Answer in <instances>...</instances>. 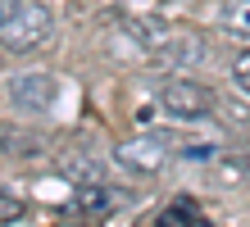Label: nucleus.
Listing matches in <instances>:
<instances>
[{
  "mask_svg": "<svg viewBox=\"0 0 250 227\" xmlns=\"http://www.w3.org/2000/svg\"><path fill=\"white\" fill-rule=\"evenodd\" d=\"M50 23L55 19L41 0H14V9L0 19V45L23 55V50H32V45H41L50 37Z\"/></svg>",
  "mask_w": 250,
  "mask_h": 227,
  "instance_id": "1",
  "label": "nucleus"
},
{
  "mask_svg": "<svg viewBox=\"0 0 250 227\" xmlns=\"http://www.w3.org/2000/svg\"><path fill=\"white\" fill-rule=\"evenodd\" d=\"M223 27L250 37V0H232V5H223Z\"/></svg>",
  "mask_w": 250,
  "mask_h": 227,
  "instance_id": "7",
  "label": "nucleus"
},
{
  "mask_svg": "<svg viewBox=\"0 0 250 227\" xmlns=\"http://www.w3.org/2000/svg\"><path fill=\"white\" fill-rule=\"evenodd\" d=\"M9 96H14L19 109L41 114V109H50V100H55V78L50 73H23V78L9 82Z\"/></svg>",
  "mask_w": 250,
  "mask_h": 227,
  "instance_id": "3",
  "label": "nucleus"
},
{
  "mask_svg": "<svg viewBox=\"0 0 250 227\" xmlns=\"http://www.w3.org/2000/svg\"><path fill=\"white\" fill-rule=\"evenodd\" d=\"M114 159L123 164V168H132V173H159L164 168V145L159 141H123L119 150H114Z\"/></svg>",
  "mask_w": 250,
  "mask_h": 227,
  "instance_id": "4",
  "label": "nucleus"
},
{
  "mask_svg": "<svg viewBox=\"0 0 250 227\" xmlns=\"http://www.w3.org/2000/svg\"><path fill=\"white\" fill-rule=\"evenodd\" d=\"M23 218V200H14V195H0V223H19Z\"/></svg>",
  "mask_w": 250,
  "mask_h": 227,
  "instance_id": "8",
  "label": "nucleus"
},
{
  "mask_svg": "<svg viewBox=\"0 0 250 227\" xmlns=\"http://www.w3.org/2000/svg\"><path fill=\"white\" fill-rule=\"evenodd\" d=\"M232 73H237V86H241V91H250V50H241V55H237Z\"/></svg>",
  "mask_w": 250,
  "mask_h": 227,
  "instance_id": "9",
  "label": "nucleus"
},
{
  "mask_svg": "<svg viewBox=\"0 0 250 227\" xmlns=\"http://www.w3.org/2000/svg\"><path fill=\"white\" fill-rule=\"evenodd\" d=\"M159 223H205V209L196 205V200H178V205H168L164 214H159Z\"/></svg>",
  "mask_w": 250,
  "mask_h": 227,
  "instance_id": "6",
  "label": "nucleus"
},
{
  "mask_svg": "<svg viewBox=\"0 0 250 227\" xmlns=\"http://www.w3.org/2000/svg\"><path fill=\"white\" fill-rule=\"evenodd\" d=\"M73 209L86 214V218H100V214H109V209H114V191L100 186V182H86V186L73 191Z\"/></svg>",
  "mask_w": 250,
  "mask_h": 227,
  "instance_id": "5",
  "label": "nucleus"
},
{
  "mask_svg": "<svg viewBox=\"0 0 250 227\" xmlns=\"http://www.w3.org/2000/svg\"><path fill=\"white\" fill-rule=\"evenodd\" d=\"M159 104H164V114L191 123V118H205L214 109V91H205L196 82H168L164 91H159Z\"/></svg>",
  "mask_w": 250,
  "mask_h": 227,
  "instance_id": "2",
  "label": "nucleus"
},
{
  "mask_svg": "<svg viewBox=\"0 0 250 227\" xmlns=\"http://www.w3.org/2000/svg\"><path fill=\"white\" fill-rule=\"evenodd\" d=\"M14 9V0H0V19H5V14Z\"/></svg>",
  "mask_w": 250,
  "mask_h": 227,
  "instance_id": "10",
  "label": "nucleus"
}]
</instances>
